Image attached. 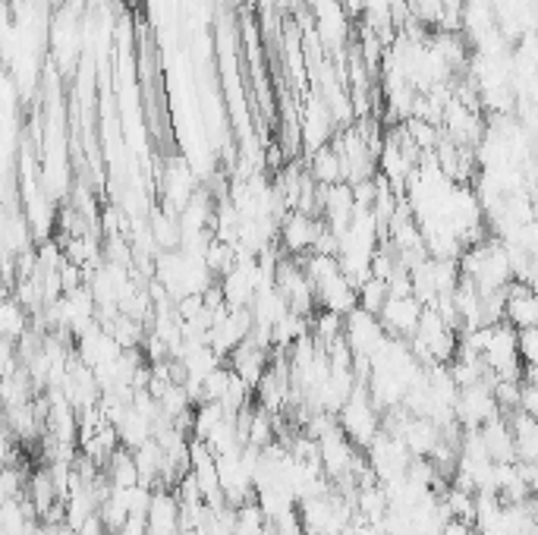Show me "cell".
I'll return each mask as SVG.
<instances>
[{"label": "cell", "instance_id": "19", "mask_svg": "<svg viewBox=\"0 0 538 535\" xmlns=\"http://www.w3.org/2000/svg\"><path fill=\"white\" fill-rule=\"evenodd\" d=\"M29 328H32V315L26 312V306L19 303L16 296L0 299V337L16 344V340L23 337Z\"/></svg>", "mask_w": 538, "mask_h": 535}, {"label": "cell", "instance_id": "12", "mask_svg": "<svg viewBox=\"0 0 538 535\" xmlns=\"http://www.w3.org/2000/svg\"><path fill=\"white\" fill-rule=\"evenodd\" d=\"M180 501L174 488H155L145 510V532H180Z\"/></svg>", "mask_w": 538, "mask_h": 535}, {"label": "cell", "instance_id": "13", "mask_svg": "<svg viewBox=\"0 0 538 535\" xmlns=\"http://www.w3.org/2000/svg\"><path fill=\"white\" fill-rule=\"evenodd\" d=\"M230 372L240 378L249 391H255V384L262 381V375L268 372V350L262 347H252V344H243V347H236L230 356Z\"/></svg>", "mask_w": 538, "mask_h": 535}, {"label": "cell", "instance_id": "20", "mask_svg": "<svg viewBox=\"0 0 538 535\" xmlns=\"http://www.w3.org/2000/svg\"><path fill=\"white\" fill-rule=\"evenodd\" d=\"M104 482L111 488H133L139 485V473H136V460H133V451H126V447H117V451L104 460Z\"/></svg>", "mask_w": 538, "mask_h": 535}, {"label": "cell", "instance_id": "7", "mask_svg": "<svg viewBox=\"0 0 538 535\" xmlns=\"http://www.w3.org/2000/svg\"><path fill=\"white\" fill-rule=\"evenodd\" d=\"M252 331V315L249 309H224L214 325L208 328V347L218 353L221 359H227L236 347H243Z\"/></svg>", "mask_w": 538, "mask_h": 535}, {"label": "cell", "instance_id": "31", "mask_svg": "<svg viewBox=\"0 0 538 535\" xmlns=\"http://www.w3.org/2000/svg\"><path fill=\"white\" fill-rule=\"evenodd\" d=\"M271 532H274V535H306V529H303V523H299V513H296V510L287 513V517H281V520H274V523H271Z\"/></svg>", "mask_w": 538, "mask_h": 535}, {"label": "cell", "instance_id": "16", "mask_svg": "<svg viewBox=\"0 0 538 535\" xmlns=\"http://www.w3.org/2000/svg\"><path fill=\"white\" fill-rule=\"evenodd\" d=\"M252 501L258 504V510L265 513V520L268 523H274V520H281V517H287V513H293L296 510V498L290 495V491L284 488V485H262V488H255V495H252Z\"/></svg>", "mask_w": 538, "mask_h": 535}, {"label": "cell", "instance_id": "32", "mask_svg": "<svg viewBox=\"0 0 538 535\" xmlns=\"http://www.w3.org/2000/svg\"><path fill=\"white\" fill-rule=\"evenodd\" d=\"M13 281H16V265L0 262V299L13 296Z\"/></svg>", "mask_w": 538, "mask_h": 535}, {"label": "cell", "instance_id": "23", "mask_svg": "<svg viewBox=\"0 0 538 535\" xmlns=\"http://www.w3.org/2000/svg\"><path fill=\"white\" fill-rule=\"evenodd\" d=\"M340 334H343V315H334V312L321 309L318 315L309 318V337L315 340L321 350L331 347L334 340H340Z\"/></svg>", "mask_w": 538, "mask_h": 535}, {"label": "cell", "instance_id": "22", "mask_svg": "<svg viewBox=\"0 0 538 535\" xmlns=\"http://www.w3.org/2000/svg\"><path fill=\"white\" fill-rule=\"evenodd\" d=\"M309 334V318L303 315H296V312H287L277 325L271 328V347L277 350H290L299 337H306Z\"/></svg>", "mask_w": 538, "mask_h": 535}, {"label": "cell", "instance_id": "4", "mask_svg": "<svg viewBox=\"0 0 538 535\" xmlns=\"http://www.w3.org/2000/svg\"><path fill=\"white\" fill-rule=\"evenodd\" d=\"M321 227L325 224H321L318 214L290 211L277 224V249H281V255H290V259H303V255L312 252Z\"/></svg>", "mask_w": 538, "mask_h": 535}, {"label": "cell", "instance_id": "30", "mask_svg": "<svg viewBox=\"0 0 538 535\" xmlns=\"http://www.w3.org/2000/svg\"><path fill=\"white\" fill-rule=\"evenodd\" d=\"M19 369V356H16V344H10V340L0 337V378L10 375Z\"/></svg>", "mask_w": 538, "mask_h": 535}, {"label": "cell", "instance_id": "11", "mask_svg": "<svg viewBox=\"0 0 538 535\" xmlns=\"http://www.w3.org/2000/svg\"><path fill=\"white\" fill-rule=\"evenodd\" d=\"M76 340V359L82 362L85 369H98V366H104V362H111V359H117L123 350L117 347V340L107 334L98 321L92 328H85L79 337H73Z\"/></svg>", "mask_w": 538, "mask_h": 535}, {"label": "cell", "instance_id": "10", "mask_svg": "<svg viewBox=\"0 0 538 535\" xmlns=\"http://www.w3.org/2000/svg\"><path fill=\"white\" fill-rule=\"evenodd\" d=\"M501 321H504V325H510L513 331H523V328H535L538 325V299H535L532 284L510 281L504 287Z\"/></svg>", "mask_w": 538, "mask_h": 535}, {"label": "cell", "instance_id": "1", "mask_svg": "<svg viewBox=\"0 0 538 535\" xmlns=\"http://www.w3.org/2000/svg\"><path fill=\"white\" fill-rule=\"evenodd\" d=\"M155 284L170 303H180L186 296H202L208 287H214V274L205 268L202 259H189L186 252L170 249L158 255L155 265Z\"/></svg>", "mask_w": 538, "mask_h": 535}, {"label": "cell", "instance_id": "17", "mask_svg": "<svg viewBox=\"0 0 538 535\" xmlns=\"http://www.w3.org/2000/svg\"><path fill=\"white\" fill-rule=\"evenodd\" d=\"M306 174L315 180V186H337V183H343V167H340V158H337L331 142L321 145L318 152L309 155Z\"/></svg>", "mask_w": 538, "mask_h": 535}, {"label": "cell", "instance_id": "6", "mask_svg": "<svg viewBox=\"0 0 538 535\" xmlns=\"http://www.w3.org/2000/svg\"><path fill=\"white\" fill-rule=\"evenodd\" d=\"M315 444H318V466H321V473H325L331 482L350 479V466H353V460L359 454V447L340 432V425L328 428L325 435H318Z\"/></svg>", "mask_w": 538, "mask_h": 535}, {"label": "cell", "instance_id": "2", "mask_svg": "<svg viewBox=\"0 0 538 535\" xmlns=\"http://www.w3.org/2000/svg\"><path fill=\"white\" fill-rule=\"evenodd\" d=\"M337 425H340V432L359 447V451L381 432V413L375 410V403L369 400V394H365L362 381L350 391L347 403L337 410Z\"/></svg>", "mask_w": 538, "mask_h": 535}, {"label": "cell", "instance_id": "27", "mask_svg": "<svg viewBox=\"0 0 538 535\" xmlns=\"http://www.w3.org/2000/svg\"><path fill=\"white\" fill-rule=\"evenodd\" d=\"M230 378H233V372H230V366H224V362L211 375H205V381H202V403H218L224 397V391H227Z\"/></svg>", "mask_w": 538, "mask_h": 535}, {"label": "cell", "instance_id": "24", "mask_svg": "<svg viewBox=\"0 0 538 535\" xmlns=\"http://www.w3.org/2000/svg\"><path fill=\"white\" fill-rule=\"evenodd\" d=\"M224 419V410L221 403H199L192 406V422H189V438L196 441H205L214 428H218V422Z\"/></svg>", "mask_w": 538, "mask_h": 535}, {"label": "cell", "instance_id": "14", "mask_svg": "<svg viewBox=\"0 0 538 535\" xmlns=\"http://www.w3.org/2000/svg\"><path fill=\"white\" fill-rule=\"evenodd\" d=\"M479 435H482V447H485V454H488L491 463H516L507 416H498V419L479 425Z\"/></svg>", "mask_w": 538, "mask_h": 535}, {"label": "cell", "instance_id": "25", "mask_svg": "<svg viewBox=\"0 0 538 535\" xmlns=\"http://www.w3.org/2000/svg\"><path fill=\"white\" fill-rule=\"evenodd\" d=\"M384 299H387V284L378 281V277H369V281H362L359 290H356V306H359L362 312L378 315L381 306H384Z\"/></svg>", "mask_w": 538, "mask_h": 535}, {"label": "cell", "instance_id": "9", "mask_svg": "<svg viewBox=\"0 0 538 535\" xmlns=\"http://www.w3.org/2000/svg\"><path fill=\"white\" fill-rule=\"evenodd\" d=\"M422 303L416 296H387L384 306L378 312V321L387 337H400V340H410L416 334V325L422 318Z\"/></svg>", "mask_w": 538, "mask_h": 535}, {"label": "cell", "instance_id": "15", "mask_svg": "<svg viewBox=\"0 0 538 535\" xmlns=\"http://www.w3.org/2000/svg\"><path fill=\"white\" fill-rule=\"evenodd\" d=\"M510 435H513V454L516 463H535L538 460V422L526 413H510Z\"/></svg>", "mask_w": 538, "mask_h": 535}, {"label": "cell", "instance_id": "26", "mask_svg": "<svg viewBox=\"0 0 538 535\" xmlns=\"http://www.w3.org/2000/svg\"><path fill=\"white\" fill-rule=\"evenodd\" d=\"M265 529H268V520L255 501L236 507V535H262Z\"/></svg>", "mask_w": 538, "mask_h": 535}, {"label": "cell", "instance_id": "28", "mask_svg": "<svg viewBox=\"0 0 538 535\" xmlns=\"http://www.w3.org/2000/svg\"><path fill=\"white\" fill-rule=\"evenodd\" d=\"M516 353L526 362V366H535L538 362V331L535 328H523L516 331Z\"/></svg>", "mask_w": 538, "mask_h": 535}, {"label": "cell", "instance_id": "21", "mask_svg": "<svg viewBox=\"0 0 538 535\" xmlns=\"http://www.w3.org/2000/svg\"><path fill=\"white\" fill-rule=\"evenodd\" d=\"M133 460H136V473H139V482L148 485V488H158V476H161V463H164V454L155 438H148L145 444H139L133 451Z\"/></svg>", "mask_w": 538, "mask_h": 535}, {"label": "cell", "instance_id": "5", "mask_svg": "<svg viewBox=\"0 0 538 535\" xmlns=\"http://www.w3.org/2000/svg\"><path fill=\"white\" fill-rule=\"evenodd\" d=\"M501 410L491 397V378H482L476 384H466V388L457 391L454 400V422L460 428H479L491 419H498Z\"/></svg>", "mask_w": 538, "mask_h": 535}, {"label": "cell", "instance_id": "18", "mask_svg": "<svg viewBox=\"0 0 538 535\" xmlns=\"http://www.w3.org/2000/svg\"><path fill=\"white\" fill-rule=\"evenodd\" d=\"M114 432H117L120 447H126V451H136L139 444H145L148 438L155 435V425L148 422L142 413H136L133 406H126V413H123L120 422L114 425Z\"/></svg>", "mask_w": 538, "mask_h": 535}, {"label": "cell", "instance_id": "29", "mask_svg": "<svg viewBox=\"0 0 538 535\" xmlns=\"http://www.w3.org/2000/svg\"><path fill=\"white\" fill-rule=\"evenodd\" d=\"M516 413L538 416V384L520 381V400H516Z\"/></svg>", "mask_w": 538, "mask_h": 535}, {"label": "cell", "instance_id": "3", "mask_svg": "<svg viewBox=\"0 0 538 535\" xmlns=\"http://www.w3.org/2000/svg\"><path fill=\"white\" fill-rule=\"evenodd\" d=\"M362 457H365V466H369V473L378 479V482H387V479H397L406 473V466H410L413 454L406 451L403 441L387 435L384 428L381 432L362 447Z\"/></svg>", "mask_w": 538, "mask_h": 535}, {"label": "cell", "instance_id": "8", "mask_svg": "<svg viewBox=\"0 0 538 535\" xmlns=\"http://www.w3.org/2000/svg\"><path fill=\"white\" fill-rule=\"evenodd\" d=\"M340 337H343V344L350 347L353 356H365V359H369V356L381 347V340H384L387 334H384V328H381L378 315L362 312V309L356 306L353 312L343 315V334H340Z\"/></svg>", "mask_w": 538, "mask_h": 535}]
</instances>
